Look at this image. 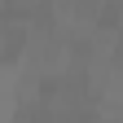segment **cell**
Instances as JSON below:
<instances>
[{"mask_svg":"<svg viewBox=\"0 0 123 123\" xmlns=\"http://www.w3.org/2000/svg\"><path fill=\"white\" fill-rule=\"evenodd\" d=\"M13 110H18V92L5 84V88H0V123H9V119H13Z\"/></svg>","mask_w":123,"mask_h":123,"instance_id":"6da1fadb","label":"cell"}]
</instances>
